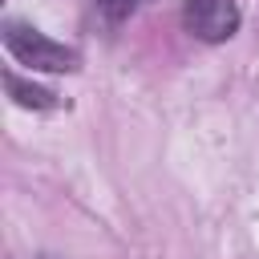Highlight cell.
Returning <instances> with one entry per match:
<instances>
[{"label": "cell", "mask_w": 259, "mask_h": 259, "mask_svg": "<svg viewBox=\"0 0 259 259\" xmlns=\"http://www.w3.org/2000/svg\"><path fill=\"white\" fill-rule=\"evenodd\" d=\"M4 49L16 57V65H28L36 73H77L81 69V53L45 36L40 28L32 24H20V20H8L4 24Z\"/></svg>", "instance_id": "1"}, {"label": "cell", "mask_w": 259, "mask_h": 259, "mask_svg": "<svg viewBox=\"0 0 259 259\" xmlns=\"http://www.w3.org/2000/svg\"><path fill=\"white\" fill-rule=\"evenodd\" d=\"M239 4L235 0H182V28L206 45H223L239 32Z\"/></svg>", "instance_id": "2"}, {"label": "cell", "mask_w": 259, "mask_h": 259, "mask_svg": "<svg viewBox=\"0 0 259 259\" xmlns=\"http://www.w3.org/2000/svg\"><path fill=\"white\" fill-rule=\"evenodd\" d=\"M4 89H8V97L16 101V105H24V109H57L61 105V97L53 93V89H45V85H32V81H24L20 73H4Z\"/></svg>", "instance_id": "3"}, {"label": "cell", "mask_w": 259, "mask_h": 259, "mask_svg": "<svg viewBox=\"0 0 259 259\" xmlns=\"http://www.w3.org/2000/svg\"><path fill=\"white\" fill-rule=\"evenodd\" d=\"M93 8H97V16H101L109 28H117V24H125V20L134 16L138 0H93Z\"/></svg>", "instance_id": "4"}]
</instances>
